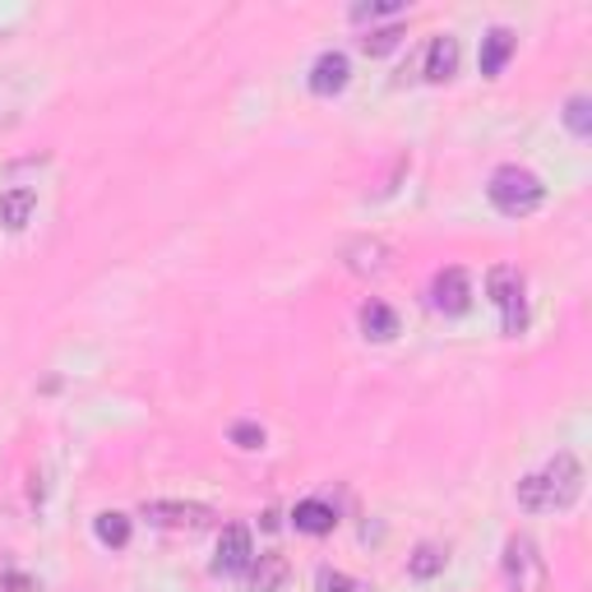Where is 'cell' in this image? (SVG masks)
<instances>
[{
	"instance_id": "cell-1",
	"label": "cell",
	"mask_w": 592,
	"mask_h": 592,
	"mask_svg": "<svg viewBox=\"0 0 592 592\" xmlns=\"http://www.w3.org/2000/svg\"><path fill=\"white\" fill-rule=\"evenodd\" d=\"M579 496H583V463L570 449H560L555 458H547L542 468L519 481V505L528 513H560Z\"/></svg>"
},
{
	"instance_id": "cell-2",
	"label": "cell",
	"mask_w": 592,
	"mask_h": 592,
	"mask_svg": "<svg viewBox=\"0 0 592 592\" xmlns=\"http://www.w3.org/2000/svg\"><path fill=\"white\" fill-rule=\"evenodd\" d=\"M486 195H491V204L505 214V218H523L532 209H542V199H547V186H542V176L528 172V167H496L491 172V186H486Z\"/></svg>"
},
{
	"instance_id": "cell-3",
	"label": "cell",
	"mask_w": 592,
	"mask_h": 592,
	"mask_svg": "<svg viewBox=\"0 0 592 592\" xmlns=\"http://www.w3.org/2000/svg\"><path fill=\"white\" fill-rule=\"evenodd\" d=\"M500 570H505V588L509 592H537L547 583V560H542V551H537L532 537H523V532H513L505 542Z\"/></svg>"
},
{
	"instance_id": "cell-4",
	"label": "cell",
	"mask_w": 592,
	"mask_h": 592,
	"mask_svg": "<svg viewBox=\"0 0 592 592\" xmlns=\"http://www.w3.org/2000/svg\"><path fill=\"white\" fill-rule=\"evenodd\" d=\"M486 292H491V301L500 305L505 315V333H519L528 324V301H523V273L513 264H496L491 273H486Z\"/></svg>"
},
{
	"instance_id": "cell-5",
	"label": "cell",
	"mask_w": 592,
	"mask_h": 592,
	"mask_svg": "<svg viewBox=\"0 0 592 592\" xmlns=\"http://www.w3.org/2000/svg\"><path fill=\"white\" fill-rule=\"evenodd\" d=\"M430 305L440 315H463L472 305V282H468V273H463L458 264H449V269H440L435 273V282H430Z\"/></svg>"
},
{
	"instance_id": "cell-6",
	"label": "cell",
	"mask_w": 592,
	"mask_h": 592,
	"mask_svg": "<svg viewBox=\"0 0 592 592\" xmlns=\"http://www.w3.org/2000/svg\"><path fill=\"white\" fill-rule=\"evenodd\" d=\"M144 519L158 528H204L214 519L209 505H181V500H144Z\"/></svg>"
},
{
	"instance_id": "cell-7",
	"label": "cell",
	"mask_w": 592,
	"mask_h": 592,
	"mask_svg": "<svg viewBox=\"0 0 592 592\" xmlns=\"http://www.w3.org/2000/svg\"><path fill=\"white\" fill-rule=\"evenodd\" d=\"M250 560H255L250 528H246V523L222 528V542H218V560H214V570H218V574H246V570H250Z\"/></svg>"
},
{
	"instance_id": "cell-8",
	"label": "cell",
	"mask_w": 592,
	"mask_h": 592,
	"mask_svg": "<svg viewBox=\"0 0 592 592\" xmlns=\"http://www.w3.org/2000/svg\"><path fill=\"white\" fill-rule=\"evenodd\" d=\"M343 264L356 273V278H380L390 269V246L380 237H356L347 250H343Z\"/></svg>"
},
{
	"instance_id": "cell-9",
	"label": "cell",
	"mask_w": 592,
	"mask_h": 592,
	"mask_svg": "<svg viewBox=\"0 0 592 592\" xmlns=\"http://www.w3.org/2000/svg\"><path fill=\"white\" fill-rule=\"evenodd\" d=\"M347 74H352V65H347L343 51H324V56L311 65V93H320V97L343 93L347 89Z\"/></svg>"
},
{
	"instance_id": "cell-10",
	"label": "cell",
	"mask_w": 592,
	"mask_h": 592,
	"mask_svg": "<svg viewBox=\"0 0 592 592\" xmlns=\"http://www.w3.org/2000/svg\"><path fill=\"white\" fill-rule=\"evenodd\" d=\"M513 46H519L513 29H505V23H496V29H486V38H481V74H486V80H496V74L509 65Z\"/></svg>"
},
{
	"instance_id": "cell-11",
	"label": "cell",
	"mask_w": 592,
	"mask_h": 592,
	"mask_svg": "<svg viewBox=\"0 0 592 592\" xmlns=\"http://www.w3.org/2000/svg\"><path fill=\"white\" fill-rule=\"evenodd\" d=\"M33 209H38V190H29V186H14V190L0 195V222H6L10 231H23V227H29Z\"/></svg>"
},
{
	"instance_id": "cell-12",
	"label": "cell",
	"mask_w": 592,
	"mask_h": 592,
	"mask_svg": "<svg viewBox=\"0 0 592 592\" xmlns=\"http://www.w3.org/2000/svg\"><path fill=\"white\" fill-rule=\"evenodd\" d=\"M454 70H458V42L449 33L430 38V46H426V80L440 84V80H449Z\"/></svg>"
},
{
	"instance_id": "cell-13",
	"label": "cell",
	"mask_w": 592,
	"mask_h": 592,
	"mask_svg": "<svg viewBox=\"0 0 592 592\" xmlns=\"http://www.w3.org/2000/svg\"><path fill=\"white\" fill-rule=\"evenodd\" d=\"M292 523H297V532L324 537V532H333V523H339V513H333V505H324V500H301Z\"/></svg>"
},
{
	"instance_id": "cell-14",
	"label": "cell",
	"mask_w": 592,
	"mask_h": 592,
	"mask_svg": "<svg viewBox=\"0 0 592 592\" xmlns=\"http://www.w3.org/2000/svg\"><path fill=\"white\" fill-rule=\"evenodd\" d=\"M362 333H366V339H375V343L394 339V333H398V315H394V305H384V301H366V305H362Z\"/></svg>"
},
{
	"instance_id": "cell-15",
	"label": "cell",
	"mask_w": 592,
	"mask_h": 592,
	"mask_svg": "<svg viewBox=\"0 0 592 592\" xmlns=\"http://www.w3.org/2000/svg\"><path fill=\"white\" fill-rule=\"evenodd\" d=\"M250 583H255V592H278V583L288 579V560L282 555H260V560H250Z\"/></svg>"
},
{
	"instance_id": "cell-16",
	"label": "cell",
	"mask_w": 592,
	"mask_h": 592,
	"mask_svg": "<svg viewBox=\"0 0 592 592\" xmlns=\"http://www.w3.org/2000/svg\"><path fill=\"white\" fill-rule=\"evenodd\" d=\"M93 532H97L102 547H125V542H131V519L116 513V509H107V513H97V519H93Z\"/></svg>"
},
{
	"instance_id": "cell-17",
	"label": "cell",
	"mask_w": 592,
	"mask_h": 592,
	"mask_svg": "<svg viewBox=\"0 0 592 592\" xmlns=\"http://www.w3.org/2000/svg\"><path fill=\"white\" fill-rule=\"evenodd\" d=\"M564 125L579 135V139H588L592 135V102L583 97V93H574L570 102H564Z\"/></svg>"
},
{
	"instance_id": "cell-18",
	"label": "cell",
	"mask_w": 592,
	"mask_h": 592,
	"mask_svg": "<svg viewBox=\"0 0 592 592\" xmlns=\"http://www.w3.org/2000/svg\"><path fill=\"white\" fill-rule=\"evenodd\" d=\"M407 570H412V579H435L445 570V551L440 547H417V555H412Z\"/></svg>"
},
{
	"instance_id": "cell-19",
	"label": "cell",
	"mask_w": 592,
	"mask_h": 592,
	"mask_svg": "<svg viewBox=\"0 0 592 592\" xmlns=\"http://www.w3.org/2000/svg\"><path fill=\"white\" fill-rule=\"evenodd\" d=\"M403 42V29H398V23H390V29H375L371 38H362V46L371 51V56H384V51H394Z\"/></svg>"
},
{
	"instance_id": "cell-20",
	"label": "cell",
	"mask_w": 592,
	"mask_h": 592,
	"mask_svg": "<svg viewBox=\"0 0 592 592\" xmlns=\"http://www.w3.org/2000/svg\"><path fill=\"white\" fill-rule=\"evenodd\" d=\"M231 445L237 449H264V426L260 422H237L231 426Z\"/></svg>"
},
{
	"instance_id": "cell-21",
	"label": "cell",
	"mask_w": 592,
	"mask_h": 592,
	"mask_svg": "<svg viewBox=\"0 0 592 592\" xmlns=\"http://www.w3.org/2000/svg\"><path fill=\"white\" fill-rule=\"evenodd\" d=\"M320 592H371L362 579H347L339 570H320Z\"/></svg>"
},
{
	"instance_id": "cell-22",
	"label": "cell",
	"mask_w": 592,
	"mask_h": 592,
	"mask_svg": "<svg viewBox=\"0 0 592 592\" xmlns=\"http://www.w3.org/2000/svg\"><path fill=\"white\" fill-rule=\"evenodd\" d=\"M403 0H371V6H352V19L366 23V19H384V14H398Z\"/></svg>"
}]
</instances>
